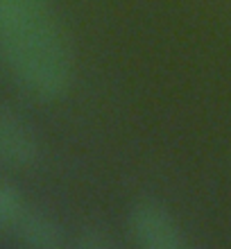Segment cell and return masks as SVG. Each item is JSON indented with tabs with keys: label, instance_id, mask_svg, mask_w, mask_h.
I'll return each instance as SVG.
<instances>
[{
	"label": "cell",
	"instance_id": "cell-1",
	"mask_svg": "<svg viewBox=\"0 0 231 249\" xmlns=\"http://www.w3.org/2000/svg\"><path fill=\"white\" fill-rule=\"evenodd\" d=\"M0 57L34 100H59L73 84V50L53 0H0Z\"/></svg>",
	"mask_w": 231,
	"mask_h": 249
},
{
	"label": "cell",
	"instance_id": "cell-6",
	"mask_svg": "<svg viewBox=\"0 0 231 249\" xmlns=\"http://www.w3.org/2000/svg\"><path fill=\"white\" fill-rule=\"evenodd\" d=\"M27 209V202L20 188L16 184H12L9 179L0 177V233L12 231V227L16 224L23 211Z\"/></svg>",
	"mask_w": 231,
	"mask_h": 249
},
{
	"label": "cell",
	"instance_id": "cell-4",
	"mask_svg": "<svg viewBox=\"0 0 231 249\" xmlns=\"http://www.w3.org/2000/svg\"><path fill=\"white\" fill-rule=\"evenodd\" d=\"M20 247L27 249H61L68 245L66 229L48 211L27 206L9 231Z\"/></svg>",
	"mask_w": 231,
	"mask_h": 249
},
{
	"label": "cell",
	"instance_id": "cell-2",
	"mask_svg": "<svg viewBox=\"0 0 231 249\" xmlns=\"http://www.w3.org/2000/svg\"><path fill=\"white\" fill-rule=\"evenodd\" d=\"M127 233L141 249H186L188 240L181 224L163 202L141 197L127 213Z\"/></svg>",
	"mask_w": 231,
	"mask_h": 249
},
{
	"label": "cell",
	"instance_id": "cell-5",
	"mask_svg": "<svg viewBox=\"0 0 231 249\" xmlns=\"http://www.w3.org/2000/svg\"><path fill=\"white\" fill-rule=\"evenodd\" d=\"M71 243L77 249H118L120 238L102 220H86L77 227Z\"/></svg>",
	"mask_w": 231,
	"mask_h": 249
},
{
	"label": "cell",
	"instance_id": "cell-3",
	"mask_svg": "<svg viewBox=\"0 0 231 249\" xmlns=\"http://www.w3.org/2000/svg\"><path fill=\"white\" fill-rule=\"evenodd\" d=\"M41 141L32 124L12 107L0 105V168L25 170L39 163Z\"/></svg>",
	"mask_w": 231,
	"mask_h": 249
}]
</instances>
